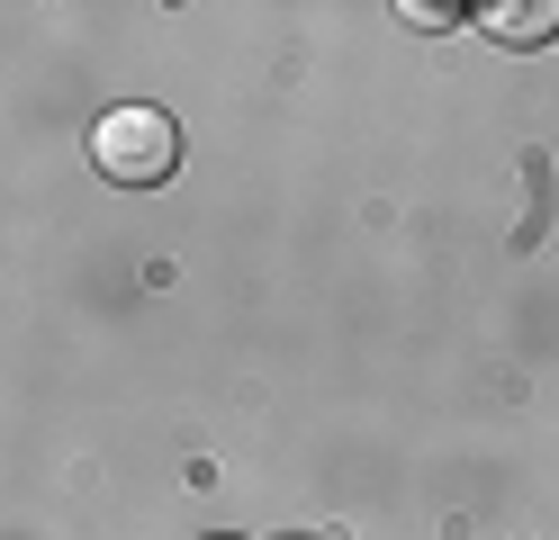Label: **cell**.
I'll return each instance as SVG.
<instances>
[{"label":"cell","instance_id":"obj_1","mask_svg":"<svg viewBox=\"0 0 559 540\" xmlns=\"http://www.w3.org/2000/svg\"><path fill=\"white\" fill-rule=\"evenodd\" d=\"M91 163L99 180H118V190H154V180H171V163H181V127L163 118V108H109V118L91 127Z\"/></svg>","mask_w":559,"mask_h":540},{"label":"cell","instance_id":"obj_2","mask_svg":"<svg viewBox=\"0 0 559 540\" xmlns=\"http://www.w3.org/2000/svg\"><path fill=\"white\" fill-rule=\"evenodd\" d=\"M497 46H550L559 36V0H506V10H487L478 19Z\"/></svg>","mask_w":559,"mask_h":540},{"label":"cell","instance_id":"obj_3","mask_svg":"<svg viewBox=\"0 0 559 540\" xmlns=\"http://www.w3.org/2000/svg\"><path fill=\"white\" fill-rule=\"evenodd\" d=\"M397 19H406V27H425V36H433V27H451V19H461V10H442V0H406V10H397Z\"/></svg>","mask_w":559,"mask_h":540}]
</instances>
